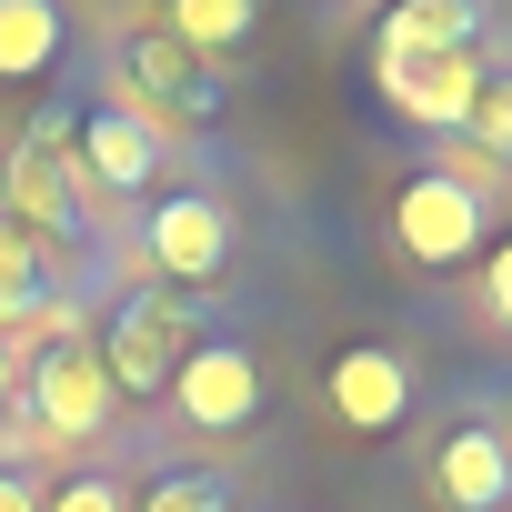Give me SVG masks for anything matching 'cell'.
Segmentation results:
<instances>
[{
    "label": "cell",
    "instance_id": "obj_1",
    "mask_svg": "<svg viewBox=\"0 0 512 512\" xmlns=\"http://www.w3.org/2000/svg\"><path fill=\"white\" fill-rule=\"evenodd\" d=\"M382 231H392V251H402V262H422V272L472 262V251H482V231H492V171H472V151H462V141H442V151H432V161L392 191Z\"/></svg>",
    "mask_w": 512,
    "mask_h": 512
},
{
    "label": "cell",
    "instance_id": "obj_2",
    "mask_svg": "<svg viewBox=\"0 0 512 512\" xmlns=\"http://www.w3.org/2000/svg\"><path fill=\"white\" fill-rule=\"evenodd\" d=\"M61 151H71V121H61V111H41V121H31V141L11 151V171H0V221H21L31 241L81 231V171H71Z\"/></svg>",
    "mask_w": 512,
    "mask_h": 512
},
{
    "label": "cell",
    "instance_id": "obj_3",
    "mask_svg": "<svg viewBox=\"0 0 512 512\" xmlns=\"http://www.w3.org/2000/svg\"><path fill=\"white\" fill-rule=\"evenodd\" d=\"M71 171H81L91 191L131 201V191H151V181L171 171V131H161V121H141L131 101H101V111H81V121H71Z\"/></svg>",
    "mask_w": 512,
    "mask_h": 512
},
{
    "label": "cell",
    "instance_id": "obj_4",
    "mask_svg": "<svg viewBox=\"0 0 512 512\" xmlns=\"http://www.w3.org/2000/svg\"><path fill=\"white\" fill-rule=\"evenodd\" d=\"M101 372H111V392H161L171 372H181V352H191V312L151 282V292H131L111 322H101Z\"/></svg>",
    "mask_w": 512,
    "mask_h": 512
},
{
    "label": "cell",
    "instance_id": "obj_5",
    "mask_svg": "<svg viewBox=\"0 0 512 512\" xmlns=\"http://www.w3.org/2000/svg\"><path fill=\"white\" fill-rule=\"evenodd\" d=\"M141 251H151L161 292H171V282H181V292H201V282H221V272H231V211H221L211 191H161V201H151V221H141Z\"/></svg>",
    "mask_w": 512,
    "mask_h": 512
},
{
    "label": "cell",
    "instance_id": "obj_6",
    "mask_svg": "<svg viewBox=\"0 0 512 512\" xmlns=\"http://www.w3.org/2000/svg\"><path fill=\"white\" fill-rule=\"evenodd\" d=\"M161 402L191 432H251V422H262V362H251L241 342H191L181 372L161 382Z\"/></svg>",
    "mask_w": 512,
    "mask_h": 512
},
{
    "label": "cell",
    "instance_id": "obj_7",
    "mask_svg": "<svg viewBox=\"0 0 512 512\" xmlns=\"http://www.w3.org/2000/svg\"><path fill=\"white\" fill-rule=\"evenodd\" d=\"M21 392H31L41 432H61V442H101V432L121 422V392H111V372H101L91 342H51V352L21 372Z\"/></svg>",
    "mask_w": 512,
    "mask_h": 512
},
{
    "label": "cell",
    "instance_id": "obj_8",
    "mask_svg": "<svg viewBox=\"0 0 512 512\" xmlns=\"http://www.w3.org/2000/svg\"><path fill=\"white\" fill-rule=\"evenodd\" d=\"M322 402H332V422H342V432L382 442V432H402V422H412V362H402L392 342H352V352H332Z\"/></svg>",
    "mask_w": 512,
    "mask_h": 512
},
{
    "label": "cell",
    "instance_id": "obj_9",
    "mask_svg": "<svg viewBox=\"0 0 512 512\" xmlns=\"http://www.w3.org/2000/svg\"><path fill=\"white\" fill-rule=\"evenodd\" d=\"M432 502L442 512H512V432L502 422H452L432 442Z\"/></svg>",
    "mask_w": 512,
    "mask_h": 512
},
{
    "label": "cell",
    "instance_id": "obj_10",
    "mask_svg": "<svg viewBox=\"0 0 512 512\" xmlns=\"http://www.w3.org/2000/svg\"><path fill=\"white\" fill-rule=\"evenodd\" d=\"M372 91H382V111H402V121L462 141L472 91H482V51H452V61H372Z\"/></svg>",
    "mask_w": 512,
    "mask_h": 512
},
{
    "label": "cell",
    "instance_id": "obj_11",
    "mask_svg": "<svg viewBox=\"0 0 512 512\" xmlns=\"http://www.w3.org/2000/svg\"><path fill=\"white\" fill-rule=\"evenodd\" d=\"M482 51V0H402L372 21V61H452Z\"/></svg>",
    "mask_w": 512,
    "mask_h": 512
},
{
    "label": "cell",
    "instance_id": "obj_12",
    "mask_svg": "<svg viewBox=\"0 0 512 512\" xmlns=\"http://www.w3.org/2000/svg\"><path fill=\"white\" fill-rule=\"evenodd\" d=\"M121 71H131V111H141V121H161V111H191V121H201V111H211V71H201L191 51H171L161 31L131 41Z\"/></svg>",
    "mask_w": 512,
    "mask_h": 512
},
{
    "label": "cell",
    "instance_id": "obj_13",
    "mask_svg": "<svg viewBox=\"0 0 512 512\" xmlns=\"http://www.w3.org/2000/svg\"><path fill=\"white\" fill-rule=\"evenodd\" d=\"M71 21L51 11V0H0V81H41L61 61Z\"/></svg>",
    "mask_w": 512,
    "mask_h": 512
},
{
    "label": "cell",
    "instance_id": "obj_14",
    "mask_svg": "<svg viewBox=\"0 0 512 512\" xmlns=\"http://www.w3.org/2000/svg\"><path fill=\"white\" fill-rule=\"evenodd\" d=\"M251 31H262L251 0H171V11H161V41L171 51H241Z\"/></svg>",
    "mask_w": 512,
    "mask_h": 512
},
{
    "label": "cell",
    "instance_id": "obj_15",
    "mask_svg": "<svg viewBox=\"0 0 512 512\" xmlns=\"http://www.w3.org/2000/svg\"><path fill=\"white\" fill-rule=\"evenodd\" d=\"M41 302H51V262H41V241H31L21 221H0V342H11Z\"/></svg>",
    "mask_w": 512,
    "mask_h": 512
},
{
    "label": "cell",
    "instance_id": "obj_16",
    "mask_svg": "<svg viewBox=\"0 0 512 512\" xmlns=\"http://www.w3.org/2000/svg\"><path fill=\"white\" fill-rule=\"evenodd\" d=\"M462 151L472 161H512V71H482L472 121H462Z\"/></svg>",
    "mask_w": 512,
    "mask_h": 512
},
{
    "label": "cell",
    "instance_id": "obj_17",
    "mask_svg": "<svg viewBox=\"0 0 512 512\" xmlns=\"http://www.w3.org/2000/svg\"><path fill=\"white\" fill-rule=\"evenodd\" d=\"M131 512H231V482L221 472H161Z\"/></svg>",
    "mask_w": 512,
    "mask_h": 512
},
{
    "label": "cell",
    "instance_id": "obj_18",
    "mask_svg": "<svg viewBox=\"0 0 512 512\" xmlns=\"http://www.w3.org/2000/svg\"><path fill=\"white\" fill-rule=\"evenodd\" d=\"M472 312H482L492 332H512V241H492V262H482V282H472Z\"/></svg>",
    "mask_w": 512,
    "mask_h": 512
},
{
    "label": "cell",
    "instance_id": "obj_19",
    "mask_svg": "<svg viewBox=\"0 0 512 512\" xmlns=\"http://www.w3.org/2000/svg\"><path fill=\"white\" fill-rule=\"evenodd\" d=\"M41 512H131V492H121L111 472H81V482H61V492H41Z\"/></svg>",
    "mask_w": 512,
    "mask_h": 512
},
{
    "label": "cell",
    "instance_id": "obj_20",
    "mask_svg": "<svg viewBox=\"0 0 512 512\" xmlns=\"http://www.w3.org/2000/svg\"><path fill=\"white\" fill-rule=\"evenodd\" d=\"M0 512H41V482L31 472H0Z\"/></svg>",
    "mask_w": 512,
    "mask_h": 512
},
{
    "label": "cell",
    "instance_id": "obj_21",
    "mask_svg": "<svg viewBox=\"0 0 512 512\" xmlns=\"http://www.w3.org/2000/svg\"><path fill=\"white\" fill-rule=\"evenodd\" d=\"M21 372H31V362H21V342H0V402L21 392Z\"/></svg>",
    "mask_w": 512,
    "mask_h": 512
}]
</instances>
